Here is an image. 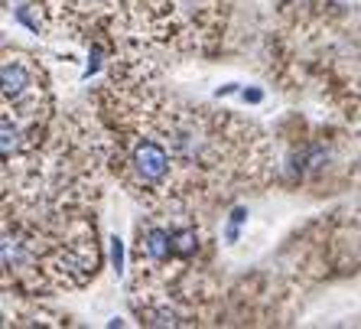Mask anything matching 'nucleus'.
Wrapping results in <instances>:
<instances>
[{"label": "nucleus", "instance_id": "nucleus-1", "mask_svg": "<svg viewBox=\"0 0 361 329\" xmlns=\"http://www.w3.org/2000/svg\"><path fill=\"white\" fill-rule=\"evenodd\" d=\"M101 268L94 205L4 199V287L26 300L85 287Z\"/></svg>", "mask_w": 361, "mask_h": 329}, {"label": "nucleus", "instance_id": "nucleus-2", "mask_svg": "<svg viewBox=\"0 0 361 329\" xmlns=\"http://www.w3.org/2000/svg\"><path fill=\"white\" fill-rule=\"evenodd\" d=\"M231 0H124L111 40L121 36V49L140 52L153 62V49L176 56L219 49L225 40Z\"/></svg>", "mask_w": 361, "mask_h": 329}, {"label": "nucleus", "instance_id": "nucleus-3", "mask_svg": "<svg viewBox=\"0 0 361 329\" xmlns=\"http://www.w3.org/2000/svg\"><path fill=\"white\" fill-rule=\"evenodd\" d=\"M4 7L36 33H68L75 40L111 36L124 0H4Z\"/></svg>", "mask_w": 361, "mask_h": 329}]
</instances>
